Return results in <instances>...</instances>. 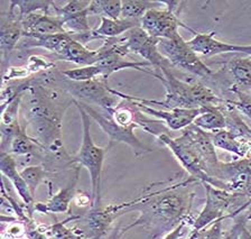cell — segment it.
I'll list each match as a JSON object with an SVG mask.
<instances>
[{"label":"cell","instance_id":"cell-39","mask_svg":"<svg viewBox=\"0 0 251 239\" xmlns=\"http://www.w3.org/2000/svg\"><path fill=\"white\" fill-rule=\"evenodd\" d=\"M240 239H251V231L249 230L248 226H246L245 228H243Z\"/></svg>","mask_w":251,"mask_h":239},{"label":"cell","instance_id":"cell-4","mask_svg":"<svg viewBox=\"0 0 251 239\" xmlns=\"http://www.w3.org/2000/svg\"><path fill=\"white\" fill-rule=\"evenodd\" d=\"M73 105L80 112L82 126H83V137H82V144L78 151L74 155H71V164L75 166H84L88 170L92 186L91 208H99L101 203V179L104 156L111 145L107 147H100L94 144L91 132H90L91 117L86 113L75 99L73 101Z\"/></svg>","mask_w":251,"mask_h":239},{"label":"cell","instance_id":"cell-41","mask_svg":"<svg viewBox=\"0 0 251 239\" xmlns=\"http://www.w3.org/2000/svg\"><path fill=\"white\" fill-rule=\"evenodd\" d=\"M251 205V199L249 200V201L248 202H247V205L245 206V209H243V210H245V211H247V209H248V207Z\"/></svg>","mask_w":251,"mask_h":239},{"label":"cell","instance_id":"cell-26","mask_svg":"<svg viewBox=\"0 0 251 239\" xmlns=\"http://www.w3.org/2000/svg\"><path fill=\"white\" fill-rule=\"evenodd\" d=\"M239 173L246 174L251 178V156L234 159L232 162L229 163L220 162L215 178L221 180V181L229 183L231 181V179H232L235 174Z\"/></svg>","mask_w":251,"mask_h":239},{"label":"cell","instance_id":"cell-12","mask_svg":"<svg viewBox=\"0 0 251 239\" xmlns=\"http://www.w3.org/2000/svg\"><path fill=\"white\" fill-rule=\"evenodd\" d=\"M128 100V99H127ZM131 101V100H130ZM139 110L145 115L154 117L155 119L163 121L165 126L170 131H184L194 123L202 109H173V110H164V109H156L149 106L132 101Z\"/></svg>","mask_w":251,"mask_h":239},{"label":"cell","instance_id":"cell-23","mask_svg":"<svg viewBox=\"0 0 251 239\" xmlns=\"http://www.w3.org/2000/svg\"><path fill=\"white\" fill-rule=\"evenodd\" d=\"M226 69L238 88L251 90V56L234 57L226 63Z\"/></svg>","mask_w":251,"mask_h":239},{"label":"cell","instance_id":"cell-43","mask_svg":"<svg viewBox=\"0 0 251 239\" xmlns=\"http://www.w3.org/2000/svg\"><path fill=\"white\" fill-rule=\"evenodd\" d=\"M248 228H249V230H250V231H251V227H248Z\"/></svg>","mask_w":251,"mask_h":239},{"label":"cell","instance_id":"cell-28","mask_svg":"<svg viewBox=\"0 0 251 239\" xmlns=\"http://www.w3.org/2000/svg\"><path fill=\"white\" fill-rule=\"evenodd\" d=\"M24 181L26 182L27 186L30 191V193L35 198L38 186L42 183L45 182V180L49 175V172L42 164H35V165H28L24 167L21 171Z\"/></svg>","mask_w":251,"mask_h":239},{"label":"cell","instance_id":"cell-14","mask_svg":"<svg viewBox=\"0 0 251 239\" xmlns=\"http://www.w3.org/2000/svg\"><path fill=\"white\" fill-rule=\"evenodd\" d=\"M24 37L22 19L17 10L9 8L7 13L0 15V49H1L2 65Z\"/></svg>","mask_w":251,"mask_h":239},{"label":"cell","instance_id":"cell-42","mask_svg":"<svg viewBox=\"0 0 251 239\" xmlns=\"http://www.w3.org/2000/svg\"><path fill=\"white\" fill-rule=\"evenodd\" d=\"M247 211H249V212H251V205L248 207V209H247Z\"/></svg>","mask_w":251,"mask_h":239},{"label":"cell","instance_id":"cell-38","mask_svg":"<svg viewBox=\"0 0 251 239\" xmlns=\"http://www.w3.org/2000/svg\"><path fill=\"white\" fill-rule=\"evenodd\" d=\"M237 53H243L251 56V45H238Z\"/></svg>","mask_w":251,"mask_h":239},{"label":"cell","instance_id":"cell-19","mask_svg":"<svg viewBox=\"0 0 251 239\" xmlns=\"http://www.w3.org/2000/svg\"><path fill=\"white\" fill-rule=\"evenodd\" d=\"M100 25L92 30L91 37L93 40H109L117 38L128 33L136 27H140V21H131V19H110L102 17Z\"/></svg>","mask_w":251,"mask_h":239},{"label":"cell","instance_id":"cell-40","mask_svg":"<svg viewBox=\"0 0 251 239\" xmlns=\"http://www.w3.org/2000/svg\"><path fill=\"white\" fill-rule=\"evenodd\" d=\"M187 239H196V233H194V231H190V235H188Z\"/></svg>","mask_w":251,"mask_h":239},{"label":"cell","instance_id":"cell-8","mask_svg":"<svg viewBox=\"0 0 251 239\" xmlns=\"http://www.w3.org/2000/svg\"><path fill=\"white\" fill-rule=\"evenodd\" d=\"M64 90L69 95L77 101L97 105L99 108L104 110L117 107L119 103L117 101L115 95L111 93V88L108 85V80L104 78H98L86 82H74L68 79H63Z\"/></svg>","mask_w":251,"mask_h":239},{"label":"cell","instance_id":"cell-6","mask_svg":"<svg viewBox=\"0 0 251 239\" xmlns=\"http://www.w3.org/2000/svg\"><path fill=\"white\" fill-rule=\"evenodd\" d=\"M158 50L174 68L184 70L203 79H210L214 76L213 71L188 46L187 41L180 35L172 40H159Z\"/></svg>","mask_w":251,"mask_h":239},{"label":"cell","instance_id":"cell-15","mask_svg":"<svg viewBox=\"0 0 251 239\" xmlns=\"http://www.w3.org/2000/svg\"><path fill=\"white\" fill-rule=\"evenodd\" d=\"M17 167V162H16L13 155L9 154V153H1V155H0V170H1V173L3 176H6L8 181H10L16 193L22 199L24 207L26 208L27 214L29 215V218L33 219L36 202H35V198L31 195L26 182L24 181L21 171H18Z\"/></svg>","mask_w":251,"mask_h":239},{"label":"cell","instance_id":"cell-24","mask_svg":"<svg viewBox=\"0 0 251 239\" xmlns=\"http://www.w3.org/2000/svg\"><path fill=\"white\" fill-rule=\"evenodd\" d=\"M9 8L17 10L21 19H24L31 14L42 13L54 15L56 8V2L50 0H11L9 2Z\"/></svg>","mask_w":251,"mask_h":239},{"label":"cell","instance_id":"cell-7","mask_svg":"<svg viewBox=\"0 0 251 239\" xmlns=\"http://www.w3.org/2000/svg\"><path fill=\"white\" fill-rule=\"evenodd\" d=\"M77 103L80 104V106L84 109L86 113L91 117V119L96 121L101 127L102 131L108 135L110 139V145L112 143H123L128 145L132 150L136 158H139V156L146 154V153H151L152 151L151 147L146 146V145L140 142V139L133 133L135 129L121 127L120 125H118L113 120L111 113L108 110L81 103V101H77Z\"/></svg>","mask_w":251,"mask_h":239},{"label":"cell","instance_id":"cell-13","mask_svg":"<svg viewBox=\"0 0 251 239\" xmlns=\"http://www.w3.org/2000/svg\"><path fill=\"white\" fill-rule=\"evenodd\" d=\"M182 136L201 155L207 168H209L210 174L215 178L221 160L219 159L217 152H215V146L213 140H212V133L204 132L203 129L196 127L195 125L192 124L191 126L184 129Z\"/></svg>","mask_w":251,"mask_h":239},{"label":"cell","instance_id":"cell-2","mask_svg":"<svg viewBox=\"0 0 251 239\" xmlns=\"http://www.w3.org/2000/svg\"><path fill=\"white\" fill-rule=\"evenodd\" d=\"M195 182L198 181L190 176L186 181L145 194V199L135 208V210L139 211V217L125 227L126 233L133 227H143L156 238L168 234L180 222L190 219V210L195 195L194 193H180L177 190L180 186Z\"/></svg>","mask_w":251,"mask_h":239},{"label":"cell","instance_id":"cell-37","mask_svg":"<svg viewBox=\"0 0 251 239\" xmlns=\"http://www.w3.org/2000/svg\"><path fill=\"white\" fill-rule=\"evenodd\" d=\"M126 234L125 228H120V226H117L112 229L109 236L105 239H120Z\"/></svg>","mask_w":251,"mask_h":239},{"label":"cell","instance_id":"cell-20","mask_svg":"<svg viewBox=\"0 0 251 239\" xmlns=\"http://www.w3.org/2000/svg\"><path fill=\"white\" fill-rule=\"evenodd\" d=\"M212 140H213L215 148L229 152L231 154L237 155L239 159L251 156L250 145L226 129L212 133Z\"/></svg>","mask_w":251,"mask_h":239},{"label":"cell","instance_id":"cell-18","mask_svg":"<svg viewBox=\"0 0 251 239\" xmlns=\"http://www.w3.org/2000/svg\"><path fill=\"white\" fill-rule=\"evenodd\" d=\"M187 44L198 55L206 57L226 53H237L238 51V45L217 40L215 32H211L209 34L196 33L193 38L187 41Z\"/></svg>","mask_w":251,"mask_h":239},{"label":"cell","instance_id":"cell-36","mask_svg":"<svg viewBox=\"0 0 251 239\" xmlns=\"http://www.w3.org/2000/svg\"><path fill=\"white\" fill-rule=\"evenodd\" d=\"M74 203L78 208H85V207H92V197H90L88 193L84 192L76 191L75 197H74Z\"/></svg>","mask_w":251,"mask_h":239},{"label":"cell","instance_id":"cell-32","mask_svg":"<svg viewBox=\"0 0 251 239\" xmlns=\"http://www.w3.org/2000/svg\"><path fill=\"white\" fill-rule=\"evenodd\" d=\"M90 3H91V1H89V0H71V1L66 2L64 6H56V8L54 10V15H56V16L61 18L70 16V15L80 13V11L88 9L90 7Z\"/></svg>","mask_w":251,"mask_h":239},{"label":"cell","instance_id":"cell-35","mask_svg":"<svg viewBox=\"0 0 251 239\" xmlns=\"http://www.w3.org/2000/svg\"><path fill=\"white\" fill-rule=\"evenodd\" d=\"M194 219L192 220V218L190 219H186V220H184L179 223V225L176 227L175 229H173L170 233L166 234V236L164 237V239H179L182 238L184 235L186 234V229L187 227H191L192 228V223H193Z\"/></svg>","mask_w":251,"mask_h":239},{"label":"cell","instance_id":"cell-22","mask_svg":"<svg viewBox=\"0 0 251 239\" xmlns=\"http://www.w3.org/2000/svg\"><path fill=\"white\" fill-rule=\"evenodd\" d=\"M202 111L196 117L193 125L207 133H215L226 129V117L219 107L201 108Z\"/></svg>","mask_w":251,"mask_h":239},{"label":"cell","instance_id":"cell-33","mask_svg":"<svg viewBox=\"0 0 251 239\" xmlns=\"http://www.w3.org/2000/svg\"><path fill=\"white\" fill-rule=\"evenodd\" d=\"M234 219L235 222L233 223V226L226 234H223L222 239H240L243 228L248 225V221L251 220V212L245 211L243 213L238 214Z\"/></svg>","mask_w":251,"mask_h":239},{"label":"cell","instance_id":"cell-9","mask_svg":"<svg viewBox=\"0 0 251 239\" xmlns=\"http://www.w3.org/2000/svg\"><path fill=\"white\" fill-rule=\"evenodd\" d=\"M140 27L151 37L157 40H172L179 35L178 28L188 29L196 34L194 29L186 26L180 22V19L175 14V9L172 8H154L149 10L141 18Z\"/></svg>","mask_w":251,"mask_h":239},{"label":"cell","instance_id":"cell-29","mask_svg":"<svg viewBox=\"0 0 251 239\" xmlns=\"http://www.w3.org/2000/svg\"><path fill=\"white\" fill-rule=\"evenodd\" d=\"M89 8L80 13L70 15L61 18L64 24V28L68 33L72 35L77 34H86L92 30L89 24Z\"/></svg>","mask_w":251,"mask_h":239},{"label":"cell","instance_id":"cell-10","mask_svg":"<svg viewBox=\"0 0 251 239\" xmlns=\"http://www.w3.org/2000/svg\"><path fill=\"white\" fill-rule=\"evenodd\" d=\"M129 53H133L143 57L145 61L151 63L155 71L163 68H172L167 58L160 54L158 50L159 40L151 37L141 27H136L121 36Z\"/></svg>","mask_w":251,"mask_h":239},{"label":"cell","instance_id":"cell-11","mask_svg":"<svg viewBox=\"0 0 251 239\" xmlns=\"http://www.w3.org/2000/svg\"><path fill=\"white\" fill-rule=\"evenodd\" d=\"M97 52L98 61L96 65H98L101 69L102 78H104V79L108 80V78L111 76L112 73L121 71V70L124 69H135L154 77V71H149V70H147L148 68H152L151 63H148L146 61H132L129 60V58L126 56L120 55L119 53L116 52L115 48H113L111 38L104 40L103 44L97 50Z\"/></svg>","mask_w":251,"mask_h":239},{"label":"cell","instance_id":"cell-34","mask_svg":"<svg viewBox=\"0 0 251 239\" xmlns=\"http://www.w3.org/2000/svg\"><path fill=\"white\" fill-rule=\"evenodd\" d=\"M222 221L223 220H217L209 227H206V228L196 233V239H222Z\"/></svg>","mask_w":251,"mask_h":239},{"label":"cell","instance_id":"cell-31","mask_svg":"<svg viewBox=\"0 0 251 239\" xmlns=\"http://www.w3.org/2000/svg\"><path fill=\"white\" fill-rule=\"evenodd\" d=\"M231 92L235 96V100H229L230 104L237 109L238 112L248 117L251 120V92L245 89L238 88L237 85H231Z\"/></svg>","mask_w":251,"mask_h":239},{"label":"cell","instance_id":"cell-27","mask_svg":"<svg viewBox=\"0 0 251 239\" xmlns=\"http://www.w3.org/2000/svg\"><path fill=\"white\" fill-rule=\"evenodd\" d=\"M123 0H92L89 7L90 16L120 19Z\"/></svg>","mask_w":251,"mask_h":239},{"label":"cell","instance_id":"cell-25","mask_svg":"<svg viewBox=\"0 0 251 239\" xmlns=\"http://www.w3.org/2000/svg\"><path fill=\"white\" fill-rule=\"evenodd\" d=\"M163 1H149V0H123L121 18L141 21L147 11L160 8Z\"/></svg>","mask_w":251,"mask_h":239},{"label":"cell","instance_id":"cell-1","mask_svg":"<svg viewBox=\"0 0 251 239\" xmlns=\"http://www.w3.org/2000/svg\"><path fill=\"white\" fill-rule=\"evenodd\" d=\"M53 80L50 74L31 79L30 87L26 91L28 97L26 103L22 104L25 119L23 128L46 151L43 165L49 173L72 166L71 155L63 144L62 123L64 112L74 99L63 98L62 92L50 88Z\"/></svg>","mask_w":251,"mask_h":239},{"label":"cell","instance_id":"cell-30","mask_svg":"<svg viewBox=\"0 0 251 239\" xmlns=\"http://www.w3.org/2000/svg\"><path fill=\"white\" fill-rule=\"evenodd\" d=\"M62 76H64L65 79H68L70 81L86 82L102 77V71L99 66L93 64L80 66V68L76 69L64 70V71H62Z\"/></svg>","mask_w":251,"mask_h":239},{"label":"cell","instance_id":"cell-21","mask_svg":"<svg viewBox=\"0 0 251 239\" xmlns=\"http://www.w3.org/2000/svg\"><path fill=\"white\" fill-rule=\"evenodd\" d=\"M60 60L72 62V63L78 64L81 66L93 65L98 61V52L97 50H90L86 48L82 43L73 40L71 36V40L65 45L63 52L58 56Z\"/></svg>","mask_w":251,"mask_h":239},{"label":"cell","instance_id":"cell-5","mask_svg":"<svg viewBox=\"0 0 251 239\" xmlns=\"http://www.w3.org/2000/svg\"><path fill=\"white\" fill-rule=\"evenodd\" d=\"M157 139L170 148V151L174 154L184 170L191 175V178L195 179L198 182H202L203 184H210L218 189L232 192V186L230 183L215 179L210 174L209 168L201 155L182 135L177 138H173L170 134H163Z\"/></svg>","mask_w":251,"mask_h":239},{"label":"cell","instance_id":"cell-16","mask_svg":"<svg viewBox=\"0 0 251 239\" xmlns=\"http://www.w3.org/2000/svg\"><path fill=\"white\" fill-rule=\"evenodd\" d=\"M24 37L34 35H56L68 33L61 17L45 13H35L22 19Z\"/></svg>","mask_w":251,"mask_h":239},{"label":"cell","instance_id":"cell-17","mask_svg":"<svg viewBox=\"0 0 251 239\" xmlns=\"http://www.w3.org/2000/svg\"><path fill=\"white\" fill-rule=\"evenodd\" d=\"M78 171L80 167L74 174L73 179H71L68 186L61 189L56 193L47 200L46 202H39L35 205V211L41 213H65L70 210V206L74 201V197L76 193V184L78 181Z\"/></svg>","mask_w":251,"mask_h":239},{"label":"cell","instance_id":"cell-3","mask_svg":"<svg viewBox=\"0 0 251 239\" xmlns=\"http://www.w3.org/2000/svg\"><path fill=\"white\" fill-rule=\"evenodd\" d=\"M154 77L162 82L166 90L163 101L149 100L133 97L111 89V93L120 99H128L149 107H160L164 110L173 109H200L205 107H220L225 99L199 81H183L178 79L171 68H163L159 73L154 71Z\"/></svg>","mask_w":251,"mask_h":239}]
</instances>
